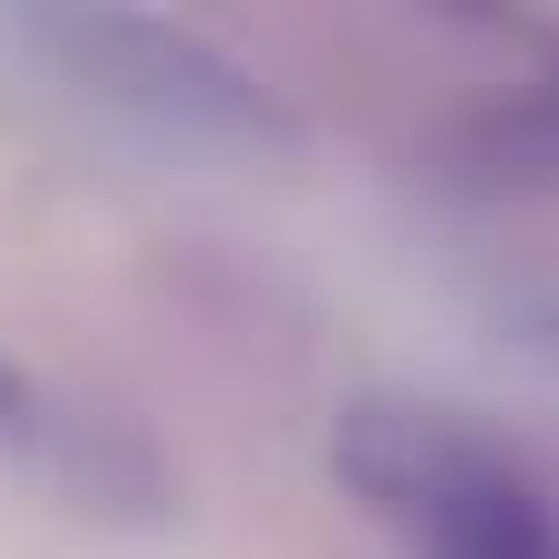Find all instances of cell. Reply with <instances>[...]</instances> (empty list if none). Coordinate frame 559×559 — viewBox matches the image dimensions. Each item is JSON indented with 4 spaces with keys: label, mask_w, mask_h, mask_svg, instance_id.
Here are the masks:
<instances>
[{
    "label": "cell",
    "mask_w": 559,
    "mask_h": 559,
    "mask_svg": "<svg viewBox=\"0 0 559 559\" xmlns=\"http://www.w3.org/2000/svg\"><path fill=\"white\" fill-rule=\"evenodd\" d=\"M0 52L32 62L62 104H83L115 135H145L166 156H270L290 145V115L249 62H228L207 32L156 11H0Z\"/></svg>",
    "instance_id": "obj_1"
},
{
    "label": "cell",
    "mask_w": 559,
    "mask_h": 559,
    "mask_svg": "<svg viewBox=\"0 0 559 559\" xmlns=\"http://www.w3.org/2000/svg\"><path fill=\"white\" fill-rule=\"evenodd\" d=\"M332 466L415 559H559V498L456 404L362 394L332 425Z\"/></svg>",
    "instance_id": "obj_2"
},
{
    "label": "cell",
    "mask_w": 559,
    "mask_h": 559,
    "mask_svg": "<svg viewBox=\"0 0 559 559\" xmlns=\"http://www.w3.org/2000/svg\"><path fill=\"white\" fill-rule=\"evenodd\" d=\"M0 445H11V456H62V415L11 373V362H0Z\"/></svg>",
    "instance_id": "obj_3"
}]
</instances>
